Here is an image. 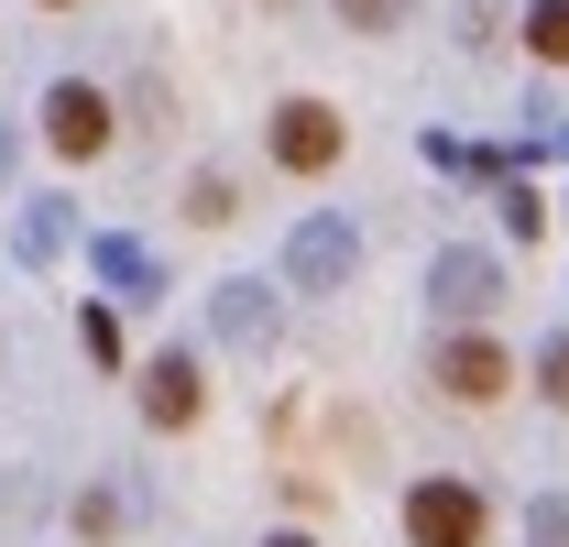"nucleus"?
Masks as SVG:
<instances>
[{
    "mask_svg": "<svg viewBox=\"0 0 569 547\" xmlns=\"http://www.w3.org/2000/svg\"><path fill=\"white\" fill-rule=\"evenodd\" d=\"M482 526H493V515H482L471 481H417V493H406V537L417 547H482Z\"/></svg>",
    "mask_w": 569,
    "mask_h": 547,
    "instance_id": "4",
    "label": "nucleus"
},
{
    "mask_svg": "<svg viewBox=\"0 0 569 547\" xmlns=\"http://www.w3.org/2000/svg\"><path fill=\"white\" fill-rule=\"evenodd\" d=\"M187 219H209V230H219V219H241V198H230V176H198V187H187Z\"/></svg>",
    "mask_w": 569,
    "mask_h": 547,
    "instance_id": "15",
    "label": "nucleus"
},
{
    "mask_svg": "<svg viewBox=\"0 0 569 547\" xmlns=\"http://www.w3.org/2000/svg\"><path fill=\"white\" fill-rule=\"evenodd\" d=\"M361 274V230L351 219H296V241H284V285L296 296H340Z\"/></svg>",
    "mask_w": 569,
    "mask_h": 547,
    "instance_id": "1",
    "label": "nucleus"
},
{
    "mask_svg": "<svg viewBox=\"0 0 569 547\" xmlns=\"http://www.w3.org/2000/svg\"><path fill=\"white\" fill-rule=\"evenodd\" d=\"M340 22H351V33H395V22H406V0H340Z\"/></svg>",
    "mask_w": 569,
    "mask_h": 547,
    "instance_id": "18",
    "label": "nucleus"
},
{
    "mask_svg": "<svg viewBox=\"0 0 569 547\" xmlns=\"http://www.w3.org/2000/svg\"><path fill=\"white\" fill-rule=\"evenodd\" d=\"M503 230H515V241H537V230H548V208H537V187H526V176H503Z\"/></svg>",
    "mask_w": 569,
    "mask_h": 547,
    "instance_id": "12",
    "label": "nucleus"
},
{
    "mask_svg": "<svg viewBox=\"0 0 569 547\" xmlns=\"http://www.w3.org/2000/svg\"><path fill=\"white\" fill-rule=\"evenodd\" d=\"M121 515H132V504H121L110 481H88V493H77V537H121Z\"/></svg>",
    "mask_w": 569,
    "mask_h": 547,
    "instance_id": "11",
    "label": "nucleus"
},
{
    "mask_svg": "<svg viewBox=\"0 0 569 547\" xmlns=\"http://www.w3.org/2000/svg\"><path fill=\"white\" fill-rule=\"evenodd\" d=\"M44 142H56L67 165H88V153H110V99H99L88 77H56V88H44Z\"/></svg>",
    "mask_w": 569,
    "mask_h": 547,
    "instance_id": "5",
    "label": "nucleus"
},
{
    "mask_svg": "<svg viewBox=\"0 0 569 547\" xmlns=\"http://www.w3.org/2000/svg\"><path fill=\"white\" fill-rule=\"evenodd\" d=\"M77 340H88V361H121V329H110V307H77Z\"/></svg>",
    "mask_w": 569,
    "mask_h": 547,
    "instance_id": "17",
    "label": "nucleus"
},
{
    "mask_svg": "<svg viewBox=\"0 0 569 547\" xmlns=\"http://www.w3.org/2000/svg\"><path fill=\"white\" fill-rule=\"evenodd\" d=\"M209 384H198V350H153L142 361V427H198Z\"/></svg>",
    "mask_w": 569,
    "mask_h": 547,
    "instance_id": "6",
    "label": "nucleus"
},
{
    "mask_svg": "<svg viewBox=\"0 0 569 547\" xmlns=\"http://www.w3.org/2000/svg\"><path fill=\"white\" fill-rule=\"evenodd\" d=\"M88 263H99V285H121V296H164V263H153L142 241H121V230H110Z\"/></svg>",
    "mask_w": 569,
    "mask_h": 547,
    "instance_id": "9",
    "label": "nucleus"
},
{
    "mask_svg": "<svg viewBox=\"0 0 569 547\" xmlns=\"http://www.w3.org/2000/svg\"><path fill=\"white\" fill-rule=\"evenodd\" d=\"M427 384H438V395H460V406H493L503 384H515V361H503L493 340H471V329H460V340L427 361Z\"/></svg>",
    "mask_w": 569,
    "mask_h": 547,
    "instance_id": "7",
    "label": "nucleus"
},
{
    "mask_svg": "<svg viewBox=\"0 0 569 547\" xmlns=\"http://www.w3.org/2000/svg\"><path fill=\"white\" fill-rule=\"evenodd\" d=\"M44 11H56V0H44Z\"/></svg>",
    "mask_w": 569,
    "mask_h": 547,
    "instance_id": "21",
    "label": "nucleus"
},
{
    "mask_svg": "<svg viewBox=\"0 0 569 547\" xmlns=\"http://www.w3.org/2000/svg\"><path fill=\"white\" fill-rule=\"evenodd\" d=\"M263 547H318V537H263Z\"/></svg>",
    "mask_w": 569,
    "mask_h": 547,
    "instance_id": "20",
    "label": "nucleus"
},
{
    "mask_svg": "<svg viewBox=\"0 0 569 547\" xmlns=\"http://www.w3.org/2000/svg\"><path fill=\"white\" fill-rule=\"evenodd\" d=\"M209 329H219L230 350H252L263 329H274V285H263V274H230V285L209 296Z\"/></svg>",
    "mask_w": 569,
    "mask_h": 547,
    "instance_id": "8",
    "label": "nucleus"
},
{
    "mask_svg": "<svg viewBox=\"0 0 569 547\" xmlns=\"http://www.w3.org/2000/svg\"><path fill=\"white\" fill-rule=\"evenodd\" d=\"M537 395H548V406H569V329L537 350Z\"/></svg>",
    "mask_w": 569,
    "mask_h": 547,
    "instance_id": "16",
    "label": "nucleus"
},
{
    "mask_svg": "<svg viewBox=\"0 0 569 547\" xmlns=\"http://www.w3.org/2000/svg\"><path fill=\"white\" fill-rule=\"evenodd\" d=\"M493 296H503V263L493 252H471V241H449V252H427V307L438 318H493Z\"/></svg>",
    "mask_w": 569,
    "mask_h": 547,
    "instance_id": "2",
    "label": "nucleus"
},
{
    "mask_svg": "<svg viewBox=\"0 0 569 547\" xmlns=\"http://www.w3.org/2000/svg\"><path fill=\"white\" fill-rule=\"evenodd\" d=\"M526 547H569V493H537L526 504Z\"/></svg>",
    "mask_w": 569,
    "mask_h": 547,
    "instance_id": "13",
    "label": "nucleus"
},
{
    "mask_svg": "<svg viewBox=\"0 0 569 547\" xmlns=\"http://www.w3.org/2000/svg\"><path fill=\"white\" fill-rule=\"evenodd\" d=\"M340 142H351V121H340L329 99H284V110H274V165H284V176H329Z\"/></svg>",
    "mask_w": 569,
    "mask_h": 547,
    "instance_id": "3",
    "label": "nucleus"
},
{
    "mask_svg": "<svg viewBox=\"0 0 569 547\" xmlns=\"http://www.w3.org/2000/svg\"><path fill=\"white\" fill-rule=\"evenodd\" d=\"M0 187H11V132H0Z\"/></svg>",
    "mask_w": 569,
    "mask_h": 547,
    "instance_id": "19",
    "label": "nucleus"
},
{
    "mask_svg": "<svg viewBox=\"0 0 569 547\" xmlns=\"http://www.w3.org/2000/svg\"><path fill=\"white\" fill-rule=\"evenodd\" d=\"M526 56L537 67H569V0H537L526 11Z\"/></svg>",
    "mask_w": 569,
    "mask_h": 547,
    "instance_id": "10",
    "label": "nucleus"
},
{
    "mask_svg": "<svg viewBox=\"0 0 569 547\" xmlns=\"http://www.w3.org/2000/svg\"><path fill=\"white\" fill-rule=\"evenodd\" d=\"M22 252H33V263H56V252H67V219H56V198H33V219H22Z\"/></svg>",
    "mask_w": 569,
    "mask_h": 547,
    "instance_id": "14",
    "label": "nucleus"
}]
</instances>
